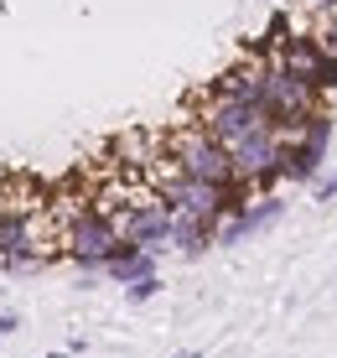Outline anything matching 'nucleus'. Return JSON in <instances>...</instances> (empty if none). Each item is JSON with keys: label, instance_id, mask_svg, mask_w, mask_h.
<instances>
[{"label": "nucleus", "instance_id": "obj_12", "mask_svg": "<svg viewBox=\"0 0 337 358\" xmlns=\"http://www.w3.org/2000/svg\"><path fill=\"white\" fill-rule=\"evenodd\" d=\"M301 10H311L317 21H327V16H337V0H296Z\"/></svg>", "mask_w": 337, "mask_h": 358}, {"label": "nucleus", "instance_id": "obj_8", "mask_svg": "<svg viewBox=\"0 0 337 358\" xmlns=\"http://www.w3.org/2000/svg\"><path fill=\"white\" fill-rule=\"evenodd\" d=\"M291 31H296V21H291V10H275V16H270V21H265V31H259V36H254V42H249V47H244V52H249V57H265V63H270V57H275V52H280V47H285V36H291Z\"/></svg>", "mask_w": 337, "mask_h": 358}, {"label": "nucleus", "instance_id": "obj_5", "mask_svg": "<svg viewBox=\"0 0 337 358\" xmlns=\"http://www.w3.org/2000/svg\"><path fill=\"white\" fill-rule=\"evenodd\" d=\"M270 63H280L291 78H301V83H311V89L322 94V68H327V52H322V42H317V31H291L285 36V47Z\"/></svg>", "mask_w": 337, "mask_h": 358}, {"label": "nucleus", "instance_id": "obj_10", "mask_svg": "<svg viewBox=\"0 0 337 358\" xmlns=\"http://www.w3.org/2000/svg\"><path fill=\"white\" fill-rule=\"evenodd\" d=\"M311 192H317V203H322V208L337 203V166H322V177L311 182Z\"/></svg>", "mask_w": 337, "mask_h": 358}, {"label": "nucleus", "instance_id": "obj_15", "mask_svg": "<svg viewBox=\"0 0 337 358\" xmlns=\"http://www.w3.org/2000/svg\"><path fill=\"white\" fill-rule=\"evenodd\" d=\"M47 358H73V353H47Z\"/></svg>", "mask_w": 337, "mask_h": 358}, {"label": "nucleus", "instance_id": "obj_3", "mask_svg": "<svg viewBox=\"0 0 337 358\" xmlns=\"http://www.w3.org/2000/svg\"><path fill=\"white\" fill-rule=\"evenodd\" d=\"M166 156L177 162V171H187V177H197V182H218V187H223V182L239 177V171H234V156L223 151L197 120H192V125H177L166 135Z\"/></svg>", "mask_w": 337, "mask_h": 358}, {"label": "nucleus", "instance_id": "obj_2", "mask_svg": "<svg viewBox=\"0 0 337 358\" xmlns=\"http://www.w3.org/2000/svg\"><path fill=\"white\" fill-rule=\"evenodd\" d=\"M115 239H120V229H115V213L109 208H99V203H78L68 213V224H62V260H73L83 270V275H94L99 265H104V255L115 250Z\"/></svg>", "mask_w": 337, "mask_h": 358}, {"label": "nucleus", "instance_id": "obj_4", "mask_svg": "<svg viewBox=\"0 0 337 358\" xmlns=\"http://www.w3.org/2000/svg\"><path fill=\"white\" fill-rule=\"evenodd\" d=\"M197 125L213 135L223 151H234V145L249 141L254 130H265L270 115L259 104H249V99H223V94H208L203 89V99H197Z\"/></svg>", "mask_w": 337, "mask_h": 358}, {"label": "nucleus", "instance_id": "obj_9", "mask_svg": "<svg viewBox=\"0 0 337 358\" xmlns=\"http://www.w3.org/2000/svg\"><path fill=\"white\" fill-rule=\"evenodd\" d=\"M156 291H161V275H141V280H130V286H124V301H130V306H145Z\"/></svg>", "mask_w": 337, "mask_h": 358}, {"label": "nucleus", "instance_id": "obj_1", "mask_svg": "<svg viewBox=\"0 0 337 358\" xmlns=\"http://www.w3.org/2000/svg\"><path fill=\"white\" fill-rule=\"evenodd\" d=\"M322 99H327V94H317V89L301 83V78H291L280 63H265V73H259V99H254V104L270 115V125H275L280 135H296V130H301L306 120L322 109Z\"/></svg>", "mask_w": 337, "mask_h": 358}, {"label": "nucleus", "instance_id": "obj_11", "mask_svg": "<svg viewBox=\"0 0 337 358\" xmlns=\"http://www.w3.org/2000/svg\"><path fill=\"white\" fill-rule=\"evenodd\" d=\"M311 31H317L322 52H327V57H337V16H327V21H322V27H311Z\"/></svg>", "mask_w": 337, "mask_h": 358}, {"label": "nucleus", "instance_id": "obj_7", "mask_svg": "<svg viewBox=\"0 0 337 358\" xmlns=\"http://www.w3.org/2000/svg\"><path fill=\"white\" fill-rule=\"evenodd\" d=\"M218 244V218H197V213H171V250L197 260Z\"/></svg>", "mask_w": 337, "mask_h": 358}, {"label": "nucleus", "instance_id": "obj_6", "mask_svg": "<svg viewBox=\"0 0 337 358\" xmlns=\"http://www.w3.org/2000/svg\"><path fill=\"white\" fill-rule=\"evenodd\" d=\"M99 275H109L115 286H130V280H141V275H156V250H141L135 239H115V250L104 255Z\"/></svg>", "mask_w": 337, "mask_h": 358}, {"label": "nucleus", "instance_id": "obj_13", "mask_svg": "<svg viewBox=\"0 0 337 358\" xmlns=\"http://www.w3.org/2000/svg\"><path fill=\"white\" fill-rule=\"evenodd\" d=\"M21 332V312H0V338H16Z\"/></svg>", "mask_w": 337, "mask_h": 358}, {"label": "nucleus", "instance_id": "obj_14", "mask_svg": "<svg viewBox=\"0 0 337 358\" xmlns=\"http://www.w3.org/2000/svg\"><path fill=\"white\" fill-rule=\"evenodd\" d=\"M171 358H203V353H192V348H187V353H171Z\"/></svg>", "mask_w": 337, "mask_h": 358}]
</instances>
